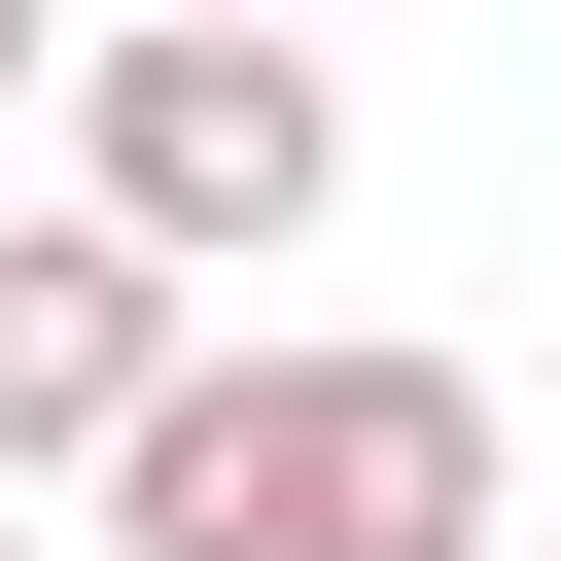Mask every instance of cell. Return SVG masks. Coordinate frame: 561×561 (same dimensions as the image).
<instances>
[{"instance_id": "1", "label": "cell", "mask_w": 561, "mask_h": 561, "mask_svg": "<svg viewBox=\"0 0 561 561\" xmlns=\"http://www.w3.org/2000/svg\"><path fill=\"white\" fill-rule=\"evenodd\" d=\"M70 210H140L175 280H280L351 210V70L316 35H210V0H105L70 35Z\"/></svg>"}, {"instance_id": "2", "label": "cell", "mask_w": 561, "mask_h": 561, "mask_svg": "<svg viewBox=\"0 0 561 561\" xmlns=\"http://www.w3.org/2000/svg\"><path fill=\"white\" fill-rule=\"evenodd\" d=\"M175 351H210V280H175L140 210H0V491H105Z\"/></svg>"}, {"instance_id": "3", "label": "cell", "mask_w": 561, "mask_h": 561, "mask_svg": "<svg viewBox=\"0 0 561 561\" xmlns=\"http://www.w3.org/2000/svg\"><path fill=\"white\" fill-rule=\"evenodd\" d=\"M280 561H491V386L456 351H280Z\"/></svg>"}, {"instance_id": "4", "label": "cell", "mask_w": 561, "mask_h": 561, "mask_svg": "<svg viewBox=\"0 0 561 561\" xmlns=\"http://www.w3.org/2000/svg\"><path fill=\"white\" fill-rule=\"evenodd\" d=\"M105 526H140V561H280V351H175L140 456H105Z\"/></svg>"}, {"instance_id": "5", "label": "cell", "mask_w": 561, "mask_h": 561, "mask_svg": "<svg viewBox=\"0 0 561 561\" xmlns=\"http://www.w3.org/2000/svg\"><path fill=\"white\" fill-rule=\"evenodd\" d=\"M0 105H70V0H0Z\"/></svg>"}, {"instance_id": "6", "label": "cell", "mask_w": 561, "mask_h": 561, "mask_svg": "<svg viewBox=\"0 0 561 561\" xmlns=\"http://www.w3.org/2000/svg\"><path fill=\"white\" fill-rule=\"evenodd\" d=\"M210 35H316V0H210Z\"/></svg>"}]
</instances>
